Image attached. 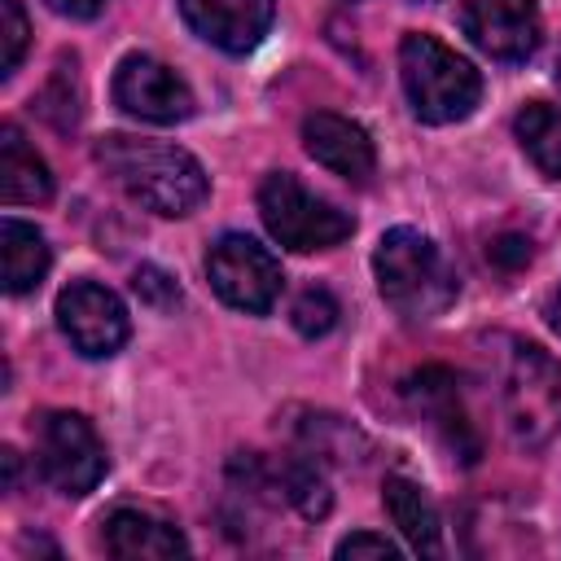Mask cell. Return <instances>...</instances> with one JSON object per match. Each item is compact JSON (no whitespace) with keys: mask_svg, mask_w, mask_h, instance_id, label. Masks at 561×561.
Listing matches in <instances>:
<instances>
[{"mask_svg":"<svg viewBox=\"0 0 561 561\" xmlns=\"http://www.w3.org/2000/svg\"><path fill=\"white\" fill-rule=\"evenodd\" d=\"M131 289H136L149 307H175V302H180V285H175L167 272H158V267H136Z\"/></svg>","mask_w":561,"mask_h":561,"instance_id":"obj_23","label":"cell"},{"mask_svg":"<svg viewBox=\"0 0 561 561\" xmlns=\"http://www.w3.org/2000/svg\"><path fill=\"white\" fill-rule=\"evenodd\" d=\"M517 145L526 149V158L548 175L561 180V110L548 101H526L513 118Z\"/></svg>","mask_w":561,"mask_h":561,"instance_id":"obj_18","label":"cell"},{"mask_svg":"<svg viewBox=\"0 0 561 561\" xmlns=\"http://www.w3.org/2000/svg\"><path fill=\"white\" fill-rule=\"evenodd\" d=\"M548 324H552V329L561 333V289H557V294L548 298Z\"/></svg>","mask_w":561,"mask_h":561,"instance_id":"obj_27","label":"cell"},{"mask_svg":"<svg viewBox=\"0 0 561 561\" xmlns=\"http://www.w3.org/2000/svg\"><path fill=\"white\" fill-rule=\"evenodd\" d=\"M416 4H421V0H416Z\"/></svg>","mask_w":561,"mask_h":561,"instance_id":"obj_29","label":"cell"},{"mask_svg":"<svg viewBox=\"0 0 561 561\" xmlns=\"http://www.w3.org/2000/svg\"><path fill=\"white\" fill-rule=\"evenodd\" d=\"M53 13H61V18H75V22H88V18H96L110 0H44Z\"/></svg>","mask_w":561,"mask_h":561,"instance_id":"obj_26","label":"cell"},{"mask_svg":"<svg viewBox=\"0 0 561 561\" xmlns=\"http://www.w3.org/2000/svg\"><path fill=\"white\" fill-rule=\"evenodd\" d=\"M114 101L140 123H184L193 114L188 83L149 53H127L114 70Z\"/></svg>","mask_w":561,"mask_h":561,"instance_id":"obj_9","label":"cell"},{"mask_svg":"<svg viewBox=\"0 0 561 561\" xmlns=\"http://www.w3.org/2000/svg\"><path fill=\"white\" fill-rule=\"evenodd\" d=\"M96 162L114 175V184L131 202H140L145 210L167 215V219L193 215L210 193V180H206L202 162L188 149L167 145V140L110 131V136L96 140Z\"/></svg>","mask_w":561,"mask_h":561,"instance_id":"obj_1","label":"cell"},{"mask_svg":"<svg viewBox=\"0 0 561 561\" xmlns=\"http://www.w3.org/2000/svg\"><path fill=\"white\" fill-rule=\"evenodd\" d=\"M57 324L83 359H110L131 333L123 298L96 280H70L57 294Z\"/></svg>","mask_w":561,"mask_h":561,"instance_id":"obj_8","label":"cell"},{"mask_svg":"<svg viewBox=\"0 0 561 561\" xmlns=\"http://www.w3.org/2000/svg\"><path fill=\"white\" fill-rule=\"evenodd\" d=\"M381 504H386L390 522L399 526V535L408 539L412 552H425V557H438V552H443L438 508H434V500L425 495L421 482H412V478H403V473H390L386 486H381Z\"/></svg>","mask_w":561,"mask_h":561,"instance_id":"obj_14","label":"cell"},{"mask_svg":"<svg viewBox=\"0 0 561 561\" xmlns=\"http://www.w3.org/2000/svg\"><path fill=\"white\" fill-rule=\"evenodd\" d=\"M79 57L75 53H61L57 57V70H53V79H48V88H44V96L35 101L39 105V114L57 127V131H70L75 123H79Z\"/></svg>","mask_w":561,"mask_h":561,"instance_id":"obj_20","label":"cell"},{"mask_svg":"<svg viewBox=\"0 0 561 561\" xmlns=\"http://www.w3.org/2000/svg\"><path fill=\"white\" fill-rule=\"evenodd\" d=\"M557 83H561V57H557Z\"/></svg>","mask_w":561,"mask_h":561,"instance_id":"obj_28","label":"cell"},{"mask_svg":"<svg viewBox=\"0 0 561 561\" xmlns=\"http://www.w3.org/2000/svg\"><path fill=\"white\" fill-rule=\"evenodd\" d=\"M504 416L517 443L539 447L561 430V364L548 359L539 346H513L504 368Z\"/></svg>","mask_w":561,"mask_h":561,"instance_id":"obj_6","label":"cell"},{"mask_svg":"<svg viewBox=\"0 0 561 561\" xmlns=\"http://www.w3.org/2000/svg\"><path fill=\"white\" fill-rule=\"evenodd\" d=\"M180 13L193 35H202L219 53L241 57L267 35L276 0H180Z\"/></svg>","mask_w":561,"mask_h":561,"instance_id":"obj_12","label":"cell"},{"mask_svg":"<svg viewBox=\"0 0 561 561\" xmlns=\"http://www.w3.org/2000/svg\"><path fill=\"white\" fill-rule=\"evenodd\" d=\"M337 557H399V543L394 539H386V535H373V530H355V535H346L337 548H333Z\"/></svg>","mask_w":561,"mask_h":561,"instance_id":"obj_24","label":"cell"},{"mask_svg":"<svg viewBox=\"0 0 561 561\" xmlns=\"http://www.w3.org/2000/svg\"><path fill=\"white\" fill-rule=\"evenodd\" d=\"M491 259L504 263V267H517V263H530V241L526 237H500L491 245Z\"/></svg>","mask_w":561,"mask_h":561,"instance_id":"obj_25","label":"cell"},{"mask_svg":"<svg viewBox=\"0 0 561 561\" xmlns=\"http://www.w3.org/2000/svg\"><path fill=\"white\" fill-rule=\"evenodd\" d=\"M53 254L39 228L22 224V219H4L0 224V267H4V289L9 294H26L44 280Z\"/></svg>","mask_w":561,"mask_h":561,"instance_id":"obj_17","label":"cell"},{"mask_svg":"<svg viewBox=\"0 0 561 561\" xmlns=\"http://www.w3.org/2000/svg\"><path fill=\"white\" fill-rule=\"evenodd\" d=\"M298 443H302V456L311 460H351L355 447H364L359 430H351L342 416H329V412H311L302 425H298Z\"/></svg>","mask_w":561,"mask_h":561,"instance_id":"obj_19","label":"cell"},{"mask_svg":"<svg viewBox=\"0 0 561 561\" xmlns=\"http://www.w3.org/2000/svg\"><path fill=\"white\" fill-rule=\"evenodd\" d=\"M31 44V22L18 0H0V75L9 79Z\"/></svg>","mask_w":561,"mask_h":561,"instance_id":"obj_22","label":"cell"},{"mask_svg":"<svg viewBox=\"0 0 561 561\" xmlns=\"http://www.w3.org/2000/svg\"><path fill=\"white\" fill-rule=\"evenodd\" d=\"M337 298L329 294V289H320V285H311V289H302L298 298H294V307H289V320H294V329L302 333V337H324L333 324H337Z\"/></svg>","mask_w":561,"mask_h":561,"instance_id":"obj_21","label":"cell"},{"mask_svg":"<svg viewBox=\"0 0 561 561\" xmlns=\"http://www.w3.org/2000/svg\"><path fill=\"white\" fill-rule=\"evenodd\" d=\"M302 145L320 167H329L333 175L355 180V184H364L377 167L373 136L355 118H342L333 110H316L302 118Z\"/></svg>","mask_w":561,"mask_h":561,"instance_id":"obj_13","label":"cell"},{"mask_svg":"<svg viewBox=\"0 0 561 561\" xmlns=\"http://www.w3.org/2000/svg\"><path fill=\"white\" fill-rule=\"evenodd\" d=\"M259 215H263V228L285 250H298V254L333 250V245H342L355 232V219L346 210H337L333 202L311 193L289 171L263 175V184H259Z\"/></svg>","mask_w":561,"mask_h":561,"instance_id":"obj_4","label":"cell"},{"mask_svg":"<svg viewBox=\"0 0 561 561\" xmlns=\"http://www.w3.org/2000/svg\"><path fill=\"white\" fill-rule=\"evenodd\" d=\"M373 272L386 307L403 320H434L456 302V272L447 267L443 250L416 228L381 232L373 250Z\"/></svg>","mask_w":561,"mask_h":561,"instance_id":"obj_2","label":"cell"},{"mask_svg":"<svg viewBox=\"0 0 561 561\" xmlns=\"http://www.w3.org/2000/svg\"><path fill=\"white\" fill-rule=\"evenodd\" d=\"M399 79L408 92V105L421 123H460L473 114L482 96V75L473 61H465L456 48L425 31H408L399 44Z\"/></svg>","mask_w":561,"mask_h":561,"instance_id":"obj_3","label":"cell"},{"mask_svg":"<svg viewBox=\"0 0 561 561\" xmlns=\"http://www.w3.org/2000/svg\"><path fill=\"white\" fill-rule=\"evenodd\" d=\"M460 31L495 61H526L539 48L543 22L535 0H465Z\"/></svg>","mask_w":561,"mask_h":561,"instance_id":"obj_10","label":"cell"},{"mask_svg":"<svg viewBox=\"0 0 561 561\" xmlns=\"http://www.w3.org/2000/svg\"><path fill=\"white\" fill-rule=\"evenodd\" d=\"M35 465L53 491L79 500L105 478L110 456L83 412H44L35 421Z\"/></svg>","mask_w":561,"mask_h":561,"instance_id":"obj_5","label":"cell"},{"mask_svg":"<svg viewBox=\"0 0 561 561\" xmlns=\"http://www.w3.org/2000/svg\"><path fill=\"white\" fill-rule=\"evenodd\" d=\"M403 399L412 403V412L443 438V447L451 456H460L465 465H473L482 456V443L469 425V412L460 403V390H456V377L447 368H421L403 381Z\"/></svg>","mask_w":561,"mask_h":561,"instance_id":"obj_11","label":"cell"},{"mask_svg":"<svg viewBox=\"0 0 561 561\" xmlns=\"http://www.w3.org/2000/svg\"><path fill=\"white\" fill-rule=\"evenodd\" d=\"M105 552L110 557H184L188 539L171 522L145 508H118L105 517Z\"/></svg>","mask_w":561,"mask_h":561,"instance_id":"obj_15","label":"cell"},{"mask_svg":"<svg viewBox=\"0 0 561 561\" xmlns=\"http://www.w3.org/2000/svg\"><path fill=\"white\" fill-rule=\"evenodd\" d=\"M206 276H210V289L245 316L272 311V302L280 298V285H285L276 254L267 245H259L254 237H245V232H224L210 245Z\"/></svg>","mask_w":561,"mask_h":561,"instance_id":"obj_7","label":"cell"},{"mask_svg":"<svg viewBox=\"0 0 561 561\" xmlns=\"http://www.w3.org/2000/svg\"><path fill=\"white\" fill-rule=\"evenodd\" d=\"M0 197L9 206L22 202H48L53 197V171L48 162L26 145V136L18 131V123L0 127Z\"/></svg>","mask_w":561,"mask_h":561,"instance_id":"obj_16","label":"cell"}]
</instances>
